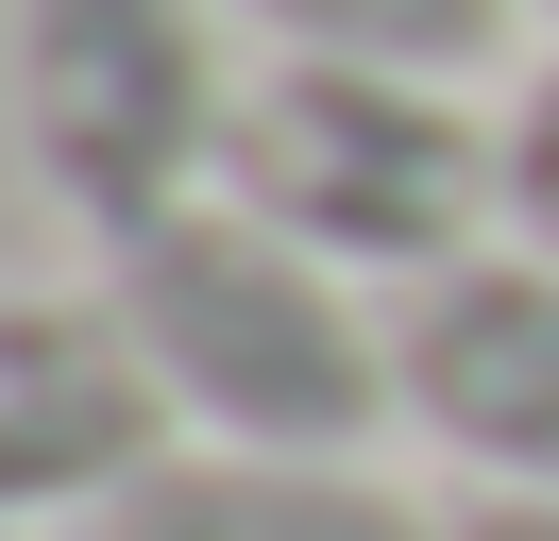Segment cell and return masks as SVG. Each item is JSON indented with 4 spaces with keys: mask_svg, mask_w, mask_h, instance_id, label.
Returning <instances> with one entry per match:
<instances>
[{
    "mask_svg": "<svg viewBox=\"0 0 559 541\" xmlns=\"http://www.w3.org/2000/svg\"><path fill=\"white\" fill-rule=\"evenodd\" d=\"M441 541H559V491H457Z\"/></svg>",
    "mask_w": 559,
    "mask_h": 541,
    "instance_id": "9",
    "label": "cell"
},
{
    "mask_svg": "<svg viewBox=\"0 0 559 541\" xmlns=\"http://www.w3.org/2000/svg\"><path fill=\"white\" fill-rule=\"evenodd\" d=\"M525 17H559V0H525Z\"/></svg>",
    "mask_w": 559,
    "mask_h": 541,
    "instance_id": "11",
    "label": "cell"
},
{
    "mask_svg": "<svg viewBox=\"0 0 559 541\" xmlns=\"http://www.w3.org/2000/svg\"><path fill=\"white\" fill-rule=\"evenodd\" d=\"M170 457V389H153L136 322L103 288H0V525H51V507H119Z\"/></svg>",
    "mask_w": 559,
    "mask_h": 541,
    "instance_id": "5",
    "label": "cell"
},
{
    "mask_svg": "<svg viewBox=\"0 0 559 541\" xmlns=\"http://www.w3.org/2000/svg\"><path fill=\"white\" fill-rule=\"evenodd\" d=\"M103 304L136 322L153 389H170V440H221V457H356V440L407 423L390 304L356 270H322L306 237L238 220V203L103 237Z\"/></svg>",
    "mask_w": 559,
    "mask_h": 541,
    "instance_id": "1",
    "label": "cell"
},
{
    "mask_svg": "<svg viewBox=\"0 0 559 541\" xmlns=\"http://www.w3.org/2000/svg\"><path fill=\"white\" fill-rule=\"evenodd\" d=\"M0 541H51V525H0Z\"/></svg>",
    "mask_w": 559,
    "mask_h": 541,
    "instance_id": "10",
    "label": "cell"
},
{
    "mask_svg": "<svg viewBox=\"0 0 559 541\" xmlns=\"http://www.w3.org/2000/svg\"><path fill=\"white\" fill-rule=\"evenodd\" d=\"M85 541H441V507H407L356 457H221V440H170L119 507H85Z\"/></svg>",
    "mask_w": 559,
    "mask_h": 541,
    "instance_id": "6",
    "label": "cell"
},
{
    "mask_svg": "<svg viewBox=\"0 0 559 541\" xmlns=\"http://www.w3.org/2000/svg\"><path fill=\"white\" fill-rule=\"evenodd\" d=\"M254 51H322V68H424V85H475L509 51L525 0H221Z\"/></svg>",
    "mask_w": 559,
    "mask_h": 541,
    "instance_id": "7",
    "label": "cell"
},
{
    "mask_svg": "<svg viewBox=\"0 0 559 541\" xmlns=\"http://www.w3.org/2000/svg\"><path fill=\"white\" fill-rule=\"evenodd\" d=\"M491 135H509V237H525V254H559V34L525 51V85L491 101Z\"/></svg>",
    "mask_w": 559,
    "mask_h": 541,
    "instance_id": "8",
    "label": "cell"
},
{
    "mask_svg": "<svg viewBox=\"0 0 559 541\" xmlns=\"http://www.w3.org/2000/svg\"><path fill=\"white\" fill-rule=\"evenodd\" d=\"M0 68H17V153L85 237H153L221 203V135L254 85L221 0H17Z\"/></svg>",
    "mask_w": 559,
    "mask_h": 541,
    "instance_id": "3",
    "label": "cell"
},
{
    "mask_svg": "<svg viewBox=\"0 0 559 541\" xmlns=\"http://www.w3.org/2000/svg\"><path fill=\"white\" fill-rule=\"evenodd\" d=\"M390 372H407V423L475 491H559V254L491 237L441 288H407L390 304Z\"/></svg>",
    "mask_w": 559,
    "mask_h": 541,
    "instance_id": "4",
    "label": "cell"
},
{
    "mask_svg": "<svg viewBox=\"0 0 559 541\" xmlns=\"http://www.w3.org/2000/svg\"><path fill=\"white\" fill-rule=\"evenodd\" d=\"M221 203L407 304V288H441L457 254L509 237V135H491V101L424 85V68L254 51L238 135H221Z\"/></svg>",
    "mask_w": 559,
    "mask_h": 541,
    "instance_id": "2",
    "label": "cell"
}]
</instances>
